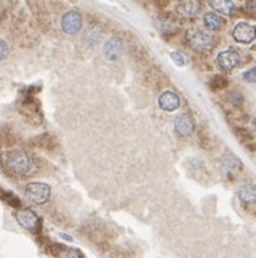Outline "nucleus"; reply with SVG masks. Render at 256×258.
I'll return each mask as SVG.
<instances>
[{
  "instance_id": "obj_1",
  "label": "nucleus",
  "mask_w": 256,
  "mask_h": 258,
  "mask_svg": "<svg viewBox=\"0 0 256 258\" xmlns=\"http://www.w3.org/2000/svg\"><path fill=\"white\" fill-rule=\"evenodd\" d=\"M8 165L12 171L18 173V174H28L34 168L32 158L24 151H16V153L11 154L8 158Z\"/></svg>"
},
{
  "instance_id": "obj_2",
  "label": "nucleus",
  "mask_w": 256,
  "mask_h": 258,
  "mask_svg": "<svg viewBox=\"0 0 256 258\" xmlns=\"http://www.w3.org/2000/svg\"><path fill=\"white\" fill-rule=\"evenodd\" d=\"M25 195L32 203L42 205V203H45L49 199L51 188H49L48 184H44V183H29L25 187Z\"/></svg>"
},
{
  "instance_id": "obj_3",
  "label": "nucleus",
  "mask_w": 256,
  "mask_h": 258,
  "mask_svg": "<svg viewBox=\"0 0 256 258\" xmlns=\"http://www.w3.org/2000/svg\"><path fill=\"white\" fill-rule=\"evenodd\" d=\"M187 38L188 44L197 51H210L213 48V38L200 29H190Z\"/></svg>"
},
{
  "instance_id": "obj_4",
  "label": "nucleus",
  "mask_w": 256,
  "mask_h": 258,
  "mask_svg": "<svg viewBox=\"0 0 256 258\" xmlns=\"http://www.w3.org/2000/svg\"><path fill=\"white\" fill-rule=\"evenodd\" d=\"M81 15L77 11H68L61 19V28L68 35L77 34L81 29Z\"/></svg>"
},
{
  "instance_id": "obj_5",
  "label": "nucleus",
  "mask_w": 256,
  "mask_h": 258,
  "mask_svg": "<svg viewBox=\"0 0 256 258\" xmlns=\"http://www.w3.org/2000/svg\"><path fill=\"white\" fill-rule=\"evenodd\" d=\"M233 38L240 42V44H249L255 39L256 36V29L252 25L246 24V22H240L234 26L232 32Z\"/></svg>"
},
{
  "instance_id": "obj_6",
  "label": "nucleus",
  "mask_w": 256,
  "mask_h": 258,
  "mask_svg": "<svg viewBox=\"0 0 256 258\" xmlns=\"http://www.w3.org/2000/svg\"><path fill=\"white\" fill-rule=\"evenodd\" d=\"M16 219L19 225L28 231H36L39 228V218L35 212L31 209H21L16 213Z\"/></svg>"
},
{
  "instance_id": "obj_7",
  "label": "nucleus",
  "mask_w": 256,
  "mask_h": 258,
  "mask_svg": "<svg viewBox=\"0 0 256 258\" xmlns=\"http://www.w3.org/2000/svg\"><path fill=\"white\" fill-rule=\"evenodd\" d=\"M239 62H240V57L233 49H226V51L220 52L219 57H217V64L220 66L223 70L226 71L233 70L234 67L239 66Z\"/></svg>"
},
{
  "instance_id": "obj_8",
  "label": "nucleus",
  "mask_w": 256,
  "mask_h": 258,
  "mask_svg": "<svg viewBox=\"0 0 256 258\" xmlns=\"http://www.w3.org/2000/svg\"><path fill=\"white\" fill-rule=\"evenodd\" d=\"M158 105H159V107L162 110L173 112L175 109H178V106H180V97L175 93H173V92H165V93L159 96Z\"/></svg>"
},
{
  "instance_id": "obj_9",
  "label": "nucleus",
  "mask_w": 256,
  "mask_h": 258,
  "mask_svg": "<svg viewBox=\"0 0 256 258\" xmlns=\"http://www.w3.org/2000/svg\"><path fill=\"white\" fill-rule=\"evenodd\" d=\"M174 129L177 134L186 137V135H190V134L194 131V123H193V120H191V117L190 116H187V115H180V116L175 119Z\"/></svg>"
},
{
  "instance_id": "obj_10",
  "label": "nucleus",
  "mask_w": 256,
  "mask_h": 258,
  "mask_svg": "<svg viewBox=\"0 0 256 258\" xmlns=\"http://www.w3.org/2000/svg\"><path fill=\"white\" fill-rule=\"evenodd\" d=\"M122 41L119 38H112L109 39L105 44L103 48V52H105V57L109 59H116L120 54H122Z\"/></svg>"
},
{
  "instance_id": "obj_11",
  "label": "nucleus",
  "mask_w": 256,
  "mask_h": 258,
  "mask_svg": "<svg viewBox=\"0 0 256 258\" xmlns=\"http://www.w3.org/2000/svg\"><path fill=\"white\" fill-rule=\"evenodd\" d=\"M239 199L244 203H256V186L253 184H243L239 187Z\"/></svg>"
},
{
  "instance_id": "obj_12",
  "label": "nucleus",
  "mask_w": 256,
  "mask_h": 258,
  "mask_svg": "<svg viewBox=\"0 0 256 258\" xmlns=\"http://www.w3.org/2000/svg\"><path fill=\"white\" fill-rule=\"evenodd\" d=\"M200 6L196 2H184L178 6V12L181 13L184 18H193L198 12Z\"/></svg>"
},
{
  "instance_id": "obj_13",
  "label": "nucleus",
  "mask_w": 256,
  "mask_h": 258,
  "mask_svg": "<svg viewBox=\"0 0 256 258\" xmlns=\"http://www.w3.org/2000/svg\"><path fill=\"white\" fill-rule=\"evenodd\" d=\"M204 24L211 31H219L221 28V25H223V19L217 13L210 12L204 15Z\"/></svg>"
},
{
  "instance_id": "obj_14",
  "label": "nucleus",
  "mask_w": 256,
  "mask_h": 258,
  "mask_svg": "<svg viewBox=\"0 0 256 258\" xmlns=\"http://www.w3.org/2000/svg\"><path fill=\"white\" fill-rule=\"evenodd\" d=\"M210 5L223 15H230L234 11V3L233 2H226V0H216V2H210Z\"/></svg>"
},
{
  "instance_id": "obj_15",
  "label": "nucleus",
  "mask_w": 256,
  "mask_h": 258,
  "mask_svg": "<svg viewBox=\"0 0 256 258\" xmlns=\"http://www.w3.org/2000/svg\"><path fill=\"white\" fill-rule=\"evenodd\" d=\"M223 167H224V171L227 173H236L242 168V163L234 155H227L223 160Z\"/></svg>"
},
{
  "instance_id": "obj_16",
  "label": "nucleus",
  "mask_w": 256,
  "mask_h": 258,
  "mask_svg": "<svg viewBox=\"0 0 256 258\" xmlns=\"http://www.w3.org/2000/svg\"><path fill=\"white\" fill-rule=\"evenodd\" d=\"M59 258H82L81 251H78L77 248H65V246H59Z\"/></svg>"
},
{
  "instance_id": "obj_17",
  "label": "nucleus",
  "mask_w": 256,
  "mask_h": 258,
  "mask_svg": "<svg viewBox=\"0 0 256 258\" xmlns=\"http://www.w3.org/2000/svg\"><path fill=\"white\" fill-rule=\"evenodd\" d=\"M8 55H9V45L3 39H0V61L6 58Z\"/></svg>"
},
{
  "instance_id": "obj_18",
  "label": "nucleus",
  "mask_w": 256,
  "mask_h": 258,
  "mask_svg": "<svg viewBox=\"0 0 256 258\" xmlns=\"http://www.w3.org/2000/svg\"><path fill=\"white\" fill-rule=\"evenodd\" d=\"M243 79L249 83H256V67L250 69L249 71H246L243 74Z\"/></svg>"
},
{
  "instance_id": "obj_19",
  "label": "nucleus",
  "mask_w": 256,
  "mask_h": 258,
  "mask_svg": "<svg viewBox=\"0 0 256 258\" xmlns=\"http://www.w3.org/2000/svg\"><path fill=\"white\" fill-rule=\"evenodd\" d=\"M171 58L174 59L175 62L178 64V66H184L186 64V58L180 54V52H177V51H174V52H171Z\"/></svg>"
},
{
  "instance_id": "obj_20",
  "label": "nucleus",
  "mask_w": 256,
  "mask_h": 258,
  "mask_svg": "<svg viewBox=\"0 0 256 258\" xmlns=\"http://www.w3.org/2000/svg\"><path fill=\"white\" fill-rule=\"evenodd\" d=\"M227 84V80L226 79H223V77H214V80L211 83V86H214V87H224Z\"/></svg>"
},
{
  "instance_id": "obj_21",
  "label": "nucleus",
  "mask_w": 256,
  "mask_h": 258,
  "mask_svg": "<svg viewBox=\"0 0 256 258\" xmlns=\"http://www.w3.org/2000/svg\"><path fill=\"white\" fill-rule=\"evenodd\" d=\"M252 9H255L256 11V2H253V3H252Z\"/></svg>"
}]
</instances>
